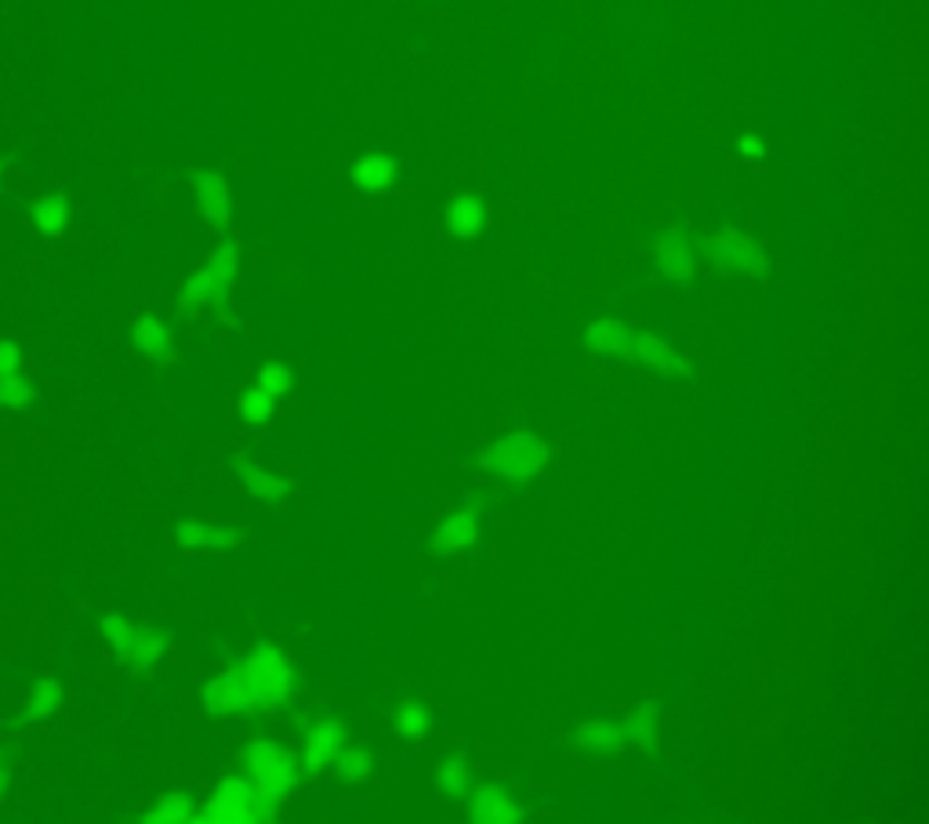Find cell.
<instances>
[{"mask_svg":"<svg viewBox=\"0 0 929 824\" xmlns=\"http://www.w3.org/2000/svg\"><path fill=\"white\" fill-rule=\"evenodd\" d=\"M193 189H196V204H200V215L211 222L215 229H226L233 218V196H229L226 178L215 172H196Z\"/></svg>","mask_w":929,"mask_h":824,"instance_id":"cell-12","label":"cell"},{"mask_svg":"<svg viewBox=\"0 0 929 824\" xmlns=\"http://www.w3.org/2000/svg\"><path fill=\"white\" fill-rule=\"evenodd\" d=\"M99 632L116 650V658L135 672H153L175 643L164 629H149V625L127 621L121 614H106V618L99 621Z\"/></svg>","mask_w":929,"mask_h":824,"instance_id":"cell-4","label":"cell"},{"mask_svg":"<svg viewBox=\"0 0 929 824\" xmlns=\"http://www.w3.org/2000/svg\"><path fill=\"white\" fill-rule=\"evenodd\" d=\"M479 542V519H476V508H457V513L443 516L440 527L433 531V545L436 556H454V553H465V548H473Z\"/></svg>","mask_w":929,"mask_h":824,"instance_id":"cell-9","label":"cell"},{"mask_svg":"<svg viewBox=\"0 0 929 824\" xmlns=\"http://www.w3.org/2000/svg\"><path fill=\"white\" fill-rule=\"evenodd\" d=\"M277 817H280V810H272L255 792V784L237 774L218 777V784L204 800V806H196V821H204V824H261V821H277Z\"/></svg>","mask_w":929,"mask_h":824,"instance_id":"cell-3","label":"cell"},{"mask_svg":"<svg viewBox=\"0 0 929 824\" xmlns=\"http://www.w3.org/2000/svg\"><path fill=\"white\" fill-rule=\"evenodd\" d=\"M567 741L581 752L607 755V752H618L625 744V730H621V723H610V719H585V723L570 727Z\"/></svg>","mask_w":929,"mask_h":824,"instance_id":"cell-16","label":"cell"},{"mask_svg":"<svg viewBox=\"0 0 929 824\" xmlns=\"http://www.w3.org/2000/svg\"><path fill=\"white\" fill-rule=\"evenodd\" d=\"M653 261H658L661 277L675 280V284L690 280L693 266H698L693 247H690V240L683 237V233H664V237H658V244H653Z\"/></svg>","mask_w":929,"mask_h":824,"instance_id":"cell-15","label":"cell"},{"mask_svg":"<svg viewBox=\"0 0 929 824\" xmlns=\"http://www.w3.org/2000/svg\"><path fill=\"white\" fill-rule=\"evenodd\" d=\"M175 538L189 553H229V548H237L240 531L218 527V523H207V519H182L175 527Z\"/></svg>","mask_w":929,"mask_h":824,"instance_id":"cell-10","label":"cell"},{"mask_svg":"<svg viewBox=\"0 0 929 824\" xmlns=\"http://www.w3.org/2000/svg\"><path fill=\"white\" fill-rule=\"evenodd\" d=\"M233 473H237V480H240V487H244L247 498H255V502H261V505H280V502H287V498L295 494L291 480L269 473V468H261V465H255V462H237V468H233Z\"/></svg>","mask_w":929,"mask_h":824,"instance_id":"cell-11","label":"cell"},{"mask_svg":"<svg viewBox=\"0 0 929 824\" xmlns=\"http://www.w3.org/2000/svg\"><path fill=\"white\" fill-rule=\"evenodd\" d=\"M22 371V349L16 342H0V374Z\"/></svg>","mask_w":929,"mask_h":824,"instance_id":"cell-32","label":"cell"},{"mask_svg":"<svg viewBox=\"0 0 929 824\" xmlns=\"http://www.w3.org/2000/svg\"><path fill=\"white\" fill-rule=\"evenodd\" d=\"M741 153L744 156H766V146H763V138H755V135H741Z\"/></svg>","mask_w":929,"mask_h":824,"instance_id":"cell-33","label":"cell"},{"mask_svg":"<svg viewBox=\"0 0 929 824\" xmlns=\"http://www.w3.org/2000/svg\"><path fill=\"white\" fill-rule=\"evenodd\" d=\"M625 730V744H639V749H658L661 741V712L643 704V709H632L621 719Z\"/></svg>","mask_w":929,"mask_h":824,"instance_id":"cell-23","label":"cell"},{"mask_svg":"<svg viewBox=\"0 0 929 824\" xmlns=\"http://www.w3.org/2000/svg\"><path fill=\"white\" fill-rule=\"evenodd\" d=\"M342 744H345V730L338 719H312L302 738V755H298L302 777H320L323 770L334 763V755Z\"/></svg>","mask_w":929,"mask_h":824,"instance_id":"cell-7","label":"cell"},{"mask_svg":"<svg viewBox=\"0 0 929 824\" xmlns=\"http://www.w3.org/2000/svg\"><path fill=\"white\" fill-rule=\"evenodd\" d=\"M465 800H468V817L479 821V824H516V821H523V806L494 781L473 784Z\"/></svg>","mask_w":929,"mask_h":824,"instance_id":"cell-8","label":"cell"},{"mask_svg":"<svg viewBox=\"0 0 929 824\" xmlns=\"http://www.w3.org/2000/svg\"><path fill=\"white\" fill-rule=\"evenodd\" d=\"M396 178H400V167L389 153H363L360 161L352 164V182H357L363 193H385L396 186Z\"/></svg>","mask_w":929,"mask_h":824,"instance_id":"cell-19","label":"cell"},{"mask_svg":"<svg viewBox=\"0 0 929 824\" xmlns=\"http://www.w3.org/2000/svg\"><path fill=\"white\" fill-rule=\"evenodd\" d=\"M131 346H135L142 357L153 360V363H164L172 360V349H175V331L167 327L161 317H153V312H142V317L131 323Z\"/></svg>","mask_w":929,"mask_h":824,"instance_id":"cell-13","label":"cell"},{"mask_svg":"<svg viewBox=\"0 0 929 824\" xmlns=\"http://www.w3.org/2000/svg\"><path fill=\"white\" fill-rule=\"evenodd\" d=\"M483 226H487V207H483L479 196L476 193L454 196L451 207H447V229L454 233V237L473 240L483 233Z\"/></svg>","mask_w":929,"mask_h":824,"instance_id":"cell-20","label":"cell"},{"mask_svg":"<svg viewBox=\"0 0 929 824\" xmlns=\"http://www.w3.org/2000/svg\"><path fill=\"white\" fill-rule=\"evenodd\" d=\"M632 327L621 320H592L585 327L581 342L588 352H599V357H628L632 349Z\"/></svg>","mask_w":929,"mask_h":824,"instance_id":"cell-18","label":"cell"},{"mask_svg":"<svg viewBox=\"0 0 929 824\" xmlns=\"http://www.w3.org/2000/svg\"><path fill=\"white\" fill-rule=\"evenodd\" d=\"M334 766H338V774H342V781H352V784H363L371 777V766H374V760H371V752L368 749H360V744H342V749H338V755H334Z\"/></svg>","mask_w":929,"mask_h":824,"instance_id":"cell-27","label":"cell"},{"mask_svg":"<svg viewBox=\"0 0 929 824\" xmlns=\"http://www.w3.org/2000/svg\"><path fill=\"white\" fill-rule=\"evenodd\" d=\"M436 784L454 800H465L468 789H473V766L465 763V755H447L440 766H436Z\"/></svg>","mask_w":929,"mask_h":824,"instance_id":"cell-25","label":"cell"},{"mask_svg":"<svg viewBox=\"0 0 929 824\" xmlns=\"http://www.w3.org/2000/svg\"><path fill=\"white\" fill-rule=\"evenodd\" d=\"M548 457H553L548 443L538 433L519 429V433L494 440L491 447L479 454V468H487V473L502 476L508 483H527L548 465Z\"/></svg>","mask_w":929,"mask_h":824,"instance_id":"cell-5","label":"cell"},{"mask_svg":"<svg viewBox=\"0 0 929 824\" xmlns=\"http://www.w3.org/2000/svg\"><path fill=\"white\" fill-rule=\"evenodd\" d=\"M62 704V683L55 676H41L33 679L30 694H25V723H41V719H51Z\"/></svg>","mask_w":929,"mask_h":824,"instance_id":"cell-22","label":"cell"},{"mask_svg":"<svg viewBox=\"0 0 929 824\" xmlns=\"http://www.w3.org/2000/svg\"><path fill=\"white\" fill-rule=\"evenodd\" d=\"M255 385L261 392H269L272 400H280V396H287V392L295 389V371L287 368V363H280V360H269V363H261V368H258Z\"/></svg>","mask_w":929,"mask_h":824,"instance_id":"cell-31","label":"cell"},{"mask_svg":"<svg viewBox=\"0 0 929 824\" xmlns=\"http://www.w3.org/2000/svg\"><path fill=\"white\" fill-rule=\"evenodd\" d=\"M33 226L37 233H44V237H59L70 226V200L59 193H48L41 200L33 204Z\"/></svg>","mask_w":929,"mask_h":824,"instance_id":"cell-24","label":"cell"},{"mask_svg":"<svg viewBox=\"0 0 929 824\" xmlns=\"http://www.w3.org/2000/svg\"><path fill=\"white\" fill-rule=\"evenodd\" d=\"M295 701V669L287 653L272 643H258L240 653L226 672L200 687V709L211 715H251L283 709Z\"/></svg>","mask_w":929,"mask_h":824,"instance_id":"cell-1","label":"cell"},{"mask_svg":"<svg viewBox=\"0 0 929 824\" xmlns=\"http://www.w3.org/2000/svg\"><path fill=\"white\" fill-rule=\"evenodd\" d=\"M0 189H4V167H0Z\"/></svg>","mask_w":929,"mask_h":824,"instance_id":"cell-35","label":"cell"},{"mask_svg":"<svg viewBox=\"0 0 929 824\" xmlns=\"http://www.w3.org/2000/svg\"><path fill=\"white\" fill-rule=\"evenodd\" d=\"M628 357H636L639 363H647L653 371H664V374H675V378H690V363L679 357V352L664 342L658 334H647V331H636L632 334V349H628Z\"/></svg>","mask_w":929,"mask_h":824,"instance_id":"cell-14","label":"cell"},{"mask_svg":"<svg viewBox=\"0 0 929 824\" xmlns=\"http://www.w3.org/2000/svg\"><path fill=\"white\" fill-rule=\"evenodd\" d=\"M196 803L189 792H182V789H172V792H161L156 800L146 806V817L149 824H186V821H196Z\"/></svg>","mask_w":929,"mask_h":824,"instance_id":"cell-21","label":"cell"},{"mask_svg":"<svg viewBox=\"0 0 929 824\" xmlns=\"http://www.w3.org/2000/svg\"><path fill=\"white\" fill-rule=\"evenodd\" d=\"M704 258L719 269L730 272H744V277H755V272L770 269V255L763 244H755L752 237H744L737 229H715L704 237Z\"/></svg>","mask_w":929,"mask_h":824,"instance_id":"cell-6","label":"cell"},{"mask_svg":"<svg viewBox=\"0 0 929 824\" xmlns=\"http://www.w3.org/2000/svg\"><path fill=\"white\" fill-rule=\"evenodd\" d=\"M237 411L247 425H269L272 414H277V400H272L269 392H261L258 385H251L237 396Z\"/></svg>","mask_w":929,"mask_h":824,"instance_id":"cell-28","label":"cell"},{"mask_svg":"<svg viewBox=\"0 0 929 824\" xmlns=\"http://www.w3.org/2000/svg\"><path fill=\"white\" fill-rule=\"evenodd\" d=\"M226 298H229V287L226 284H218L211 277V269H193L186 284H182V291H178V306L186 309V312H196V309H218V306H226Z\"/></svg>","mask_w":929,"mask_h":824,"instance_id":"cell-17","label":"cell"},{"mask_svg":"<svg viewBox=\"0 0 929 824\" xmlns=\"http://www.w3.org/2000/svg\"><path fill=\"white\" fill-rule=\"evenodd\" d=\"M429 709L422 701H403L396 715H392V730H396L400 738H407V741H422L429 734Z\"/></svg>","mask_w":929,"mask_h":824,"instance_id":"cell-26","label":"cell"},{"mask_svg":"<svg viewBox=\"0 0 929 824\" xmlns=\"http://www.w3.org/2000/svg\"><path fill=\"white\" fill-rule=\"evenodd\" d=\"M11 789V770H8V763L0 760V795H4Z\"/></svg>","mask_w":929,"mask_h":824,"instance_id":"cell-34","label":"cell"},{"mask_svg":"<svg viewBox=\"0 0 929 824\" xmlns=\"http://www.w3.org/2000/svg\"><path fill=\"white\" fill-rule=\"evenodd\" d=\"M244 777L255 784V792L272 810H280L283 800L302 784V763L295 752H287L277 741H247L244 744Z\"/></svg>","mask_w":929,"mask_h":824,"instance_id":"cell-2","label":"cell"},{"mask_svg":"<svg viewBox=\"0 0 929 824\" xmlns=\"http://www.w3.org/2000/svg\"><path fill=\"white\" fill-rule=\"evenodd\" d=\"M30 403H33V385H30V378H25L22 371L0 374V408L22 414V411H30Z\"/></svg>","mask_w":929,"mask_h":824,"instance_id":"cell-29","label":"cell"},{"mask_svg":"<svg viewBox=\"0 0 929 824\" xmlns=\"http://www.w3.org/2000/svg\"><path fill=\"white\" fill-rule=\"evenodd\" d=\"M207 269H211V277L218 284L233 287V280H237V272H240V247H237V240H229V237L218 240L211 258H207Z\"/></svg>","mask_w":929,"mask_h":824,"instance_id":"cell-30","label":"cell"}]
</instances>
